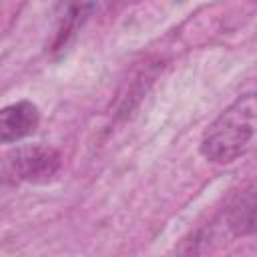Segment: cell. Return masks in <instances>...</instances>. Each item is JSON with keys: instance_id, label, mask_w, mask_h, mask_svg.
<instances>
[{"instance_id": "obj_1", "label": "cell", "mask_w": 257, "mask_h": 257, "mask_svg": "<svg viewBox=\"0 0 257 257\" xmlns=\"http://www.w3.org/2000/svg\"><path fill=\"white\" fill-rule=\"evenodd\" d=\"M255 94L237 96L205 131L201 155L215 165H229L243 157L255 141Z\"/></svg>"}, {"instance_id": "obj_2", "label": "cell", "mask_w": 257, "mask_h": 257, "mask_svg": "<svg viewBox=\"0 0 257 257\" xmlns=\"http://www.w3.org/2000/svg\"><path fill=\"white\" fill-rule=\"evenodd\" d=\"M60 169V153L46 145L22 147L8 157V173L18 181L44 183Z\"/></svg>"}, {"instance_id": "obj_3", "label": "cell", "mask_w": 257, "mask_h": 257, "mask_svg": "<svg viewBox=\"0 0 257 257\" xmlns=\"http://www.w3.org/2000/svg\"><path fill=\"white\" fill-rule=\"evenodd\" d=\"M40 110L30 100H18L0 108V145L16 143L36 131Z\"/></svg>"}, {"instance_id": "obj_4", "label": "cell", "mask_w": 257, "mask_h": 257, "mask_svg": "<svg viewBox=\"0 0 257 257\" xmlns=\"http://www.w3.org/2000/svg\"><path fill=\"white\" fill-rule=\"evenodd\" d=\"M255 185L249 183L245 189L237 193V197L229 205L227 229L237 237H245L255 233Z\"/></svg>"}]
</instances>
